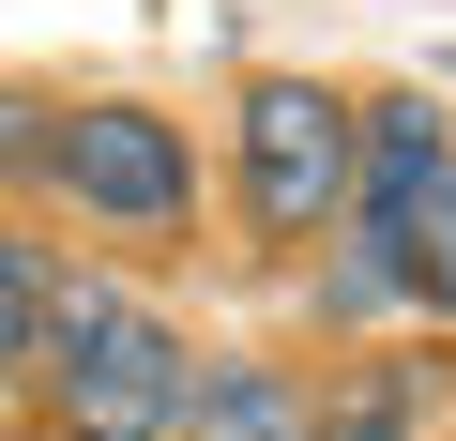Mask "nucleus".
I'll return each instance as SVG.
<instances>
[{
	"instance_id": "6",
	"label": "nucleus",
	"mask_w": 456,
	"mask_h": 441,
	"mask_svg": "<svg viewBox=\"0 0 456 441\" xmlns=\"http://www.w3.org/2000/svg\"><path fill=\"white\" fill-rule=\"evenodd\" d=\"M426 411H441V365H426V350H395V365H335L320 441H426Z\"/></svg>"
},
{
	"instance_id": "1",
	"label": "nucleus",
	"mask_w": 456,
	"mask_h": 441,
	"mask_svg": "<svg viewBox=\"0 0 456 441\" xmlns=\"http://www.w3.org/2000/svg\"><path fill=\"white\" fill-rule=\"evenodd\" d=\"M183 380H198V350L137 290L46 274V426L61 441H183Z\"/></svg>"
},
{
	"instance_id": "2",
	"label": "nucleus",
	"mask_w": 456,
	"mask_h": 441,
	"mask_svg": "<svg viewBox=\"0 0 456 441\" xmlns=\"http://www.w3.org/2000/svg\"><path fill=\"white\" fill-rule=\"evenodd\" d=\"M365 198V107L335 77H259L244 92V229L259 244H335Z\"/></svg>"
},
{
	"instance_id": "4",
	"label": "nucleus",
	"mask_w": 456,
	"mask_h": 441,
	"mask_svg": "<svg viewBox=\"0 0 456 441\" xmlns=\"http://www.w3.org/2000/svg\"><path fill=\"white\" fill-rule=\"evenodd\" d=\"M61 198L92 213L107 244H183V229H198V152H183L167 107L107 92V107H77V137H61Z\"/></svg>"
},
{
	"instance_id": "9",
	"label": "nucleus",
	"mask_w": 456,
	"mask_h": 441,
	"mask_svg": "<svg viewBox=\"0 0 456 441\" xmlns=\"http://www.w3.org/2000/svg\"><path fill=\"white\" fill-rule=\"evenodd\" d=\"M61 137H77V107H46V92H0V167H46V183H61Z\"/></svg>"
},
{
	"instance_id": "8",
	"label": "nucleus",
	"mask_w": 456,
	"mask_h": 441,
	"mask_svg": "<svg viewBox=\"0 0 456 441\" xmlns=\"http://www.w3.org/2000/svg\"><path fill=\"white\" fill-rule=\"evenodd\" d=\"M0 365H46V259L0 229Z\"/></svg>"
},
{
	"instance_id": "10",
	"label": "nucleus",
	"mask_w": 456,
	"mask_h": 441,
	"mask_svg": "<svg viewBox=\"0 0 456 441\" xmlns=\"http://www.w3.org/2000/svg\"><path fill=\"white\" fill-rule=\"evenodd\" d=\"M31 441H61V426H31Z\"/></svg>"
},
{
	"instance_id": "5",
	"label": "nucleus",
	"mask_w": 456,
	"mask_h": 441,
	"mask_svg": "<svg viewBox=\"0 0 456 441\" xmlns=\"http://www.w3.org/2000/svg\"><path fill=\"white\" fill-rule=\"evenodd\" d=\"M183 441H320V396L289 365H259V350H228V365L183 380Z\"/></svg>"
},
{
	"instance_id": "3",
	"label": "nucleus",
	"mask_w": 456,
	"mask_h": 441,
	"mask_svg": "<svg viewBox=\"0 0 456 441\" xmlns=\"http://www.w3.org/2000/svg\"><path fill=\"white\" fill-rule=\"evenodd\" d=\"M350 213L395 244L411 305L456 320V122H441V92H365V198Z\"/></svg>"
},
{
	"instance_id": "7",
	"label": "nucleus",
	"mask_w": 456,
	"mask_h": 441,
	"mask_svg": "<svg viewBox=\"0 0 456 441\" xmlns=\"http://www.w3.org/2000/svg\"><path fill=\"white\" fill-rule=\"evenodd\" d=\"M395 305H411V274H395V244L350 213V229H335V259H320V320H335V335H365V320H395Z\"/></svg>"
}]
</instances>
